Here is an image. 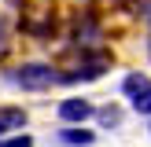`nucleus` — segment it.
Segmentation results:
<instances>
[{
	"instance_id": "10",
	"label": "nucleus",
	"mask_w": 151,
	"mask_h": 147,
	"mask_svg": "<svg viewBox=\"0 0 151 147\" xmlns=\"http://www.w3.org/2000/svg\"><path fill=\"white\" fill-rule=\"evenodd\" d=\"M147 55H151V37H147Z\"/></svg>"
},
{
	"instance_id": "9",
	"label": "nucleus",
	"mask_w": 151,
	"mask_h": 147,
	"mask_svg": "<svg viewBox=\"0 0 151 147\" xmlns=\"http://www.w3.org/2000/svg\"><path fill=\"white\" fill-rule=\"evenodd\" d=\"M7 51H11V44H7V33H0V63L7 59Z\"/></svg>"
},
{
	"instance_id": "11",
	"label": "nucleus",
	"mask_w": 151,
	"mask_h": 147,
	"mask_svg": "<svg viewBox=\"0 0 151 147\" xmlns=\"http://www.w3.org/2000/svg\"><path fill=\"white\" fill-rule=\"evenodd\" d=\"M147 132H151V125H147Z\"/></svg>"
},
{
	"instance_id": "5",
	"label": "nucleus",
	"mask_w": 151,
	"mask_h": 147,
	"mask_svg": "<svg viewBox=\"0 0 151 147\" xmlns=\"http://www.w3.org/2000/svg\"><path fill=\"white\" fill-rule=\"evenodd\" d=\"M96 121H100L103 129H118V125H122V107H118V103L100 107V110H96Z\"/></svg>"
},
{
	"instance_id": "7",
	"label": "nucleus",
	"mask_w": 151,
	"mask_h": 147,
	"mask_svg": "<svg viewBox=\"0 0 151 147\" xmlns=\"http://www.w3.org/2000/svg\"><path fill=\"white\" fill-rule=\"evenodd\" d=\"M129 107H133V114H140V118H151V88H147L144 96H137V99H133Z\"/></svg>"
},
{
	"instance_id": "8",
	"label": "nucleus",
	"mask_w": 151,
	"mask_h": 147,
	"mask_svg": "<svg viewBox=\"0 0 151 147\" xmlns=\"http://www.w3.org/2000/svg\"><path fill=\"white\" fill-rule=\"evenodd\" d=\"M0 147H33L29 136H11V140H0Z\"/></svg>"
},
{
	"instance_id": "12",
	"label": "nucleus",
	"mask_w": 151,
	"mask_h": 147,
	"mask_svg": "<svg viewBox=\"0 0 151 147\" xmlns=\"http://www.w3.org/2000/svg\"><path fill=\"white\" fill-rule=\"evenodd\" d=\"M0 132H4V129H0Z\"/></svg>"
},
{
	"instance_id": "6",
	"label": "nucleus",
	"mask_w": 151,
	"mask_h": 147,
	"mask_svg": "<svg viewBox=\"0 0 151 147\" xmlns=\"http://www.w3.org/2000/svg\"><path fill=\"white\" fill-rule=\"evenodd\" d=\"M22 125H26L22 107H0V129H22Z\"/></svg>"
},
{
	"instance_id": "3",
	"label": "nucleus",
	"mask_w": 151,
	"mask_h": 147,
	"mask_svg": "<svg viewBox=\"0 0 151 147\" xmlns=\"http://www.w3.org/2000/svg\"><path fill=\"white\" fill-rule=\"evenodd\" d=\"M147 88H151V77H147V74H140V70H129V74L122 77V96H125L129 103L137 99V96H144Z\"/></svg>"
},
{
	"instance_id": "1",
	"label": "nucleus",
	"mask_w": 151,
	"mask_h": 147,
	"mask_svg": "<svg viewBox=\"0 0 151 147\" xmlns=\"http://www.w3.org/2000/svg\"><path fill=\"white\" fill-rule=\"evenodd\" d=\"M7 77L15 81V85L22 88V92H44V88H52L59 81V70L52 63H41V59H33V63H22L15 66Z\"/></svg>"
},
{
	"instance_id": "4",
	"label": "nucleus",
	"mask_w": 151,
	"mask_h": 147,
	"mask_svg": "<svg viewBox=\"0 0 151 147\" xmlns=\"http://www.w3.org/2000/svg\"><path fill=\"white\" fill-rule=\"evenodd\" d=\"M59 140H63L66 147H92V143H96V132L74 125V129H59Z\"/></svg>"
},
{
	"instance_id": "2",
	"label": "nucleus",
	"mask_w": 151,
	"mask_h": 147,
	"mask_svg": "<svg viewBox=\"0 0 151 147\" xmlns=\"http://www.w3.org/2000/svg\"><path fill=\"white\" fill-rule=\"evenodd\" d=\"M55 114H59V121H66V125H81V121H88V118H96V107L85 96H70V99H63L55 107Z\"/></svg>"
}]
</instances>
